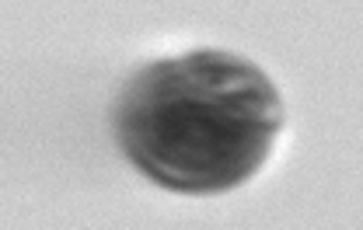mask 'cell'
<instances>
[{"instance_id":"cell-1","label":"cell","mask_w":363,"mask_h":230,"mask_svg":"<svg viewBox=\"0 0 363 230\" xmlns=\"http://www.w3.org/2000/svg\"><path fill=\"white\" fill-rule=\"evenodd\" d=\"M279 130L269 81L234 56L199 52L150 67L123 108V143L172 188H224L248 178Z\"/></svg>"}]
</instances>
